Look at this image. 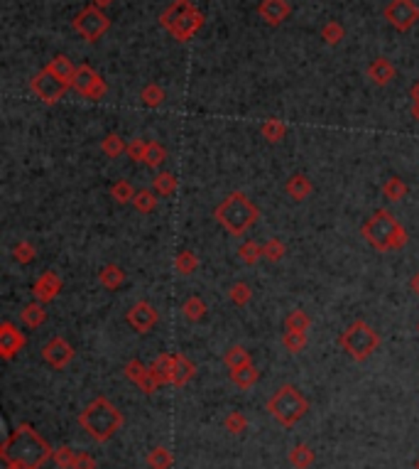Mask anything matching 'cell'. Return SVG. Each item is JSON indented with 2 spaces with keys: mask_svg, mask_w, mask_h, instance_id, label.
<instances>
[{
  "mask_svg": "<svg viewBox=\"0 0 419 469\" xmlns=\"http://www.w3.org/2000/svg\"><path fill=\"white\" fill-rule=\"evenodd\" d=\"M52 455H54V450L30 423H20L18 428L5 438V443L0 445V457H3V462H20V465L35 467V469H40Z\"/></svg>",
  "mask_w": 419,
  "mask_h": 469,
  "instance_id": "1",
  "label": "cell"
},
{
  "mask_svg": "<svg viewBox=\"0 0 419 469\" xmlns=\"http://www.w3.org/2000/svg\"><path fill=\"white\" fill-rule=\"evenodd\" d=\"M361 234L366 239L368 246H373L375 251L388 253V251H402L410 241V234L388 209H375L371 217L366 219V224L361 226Z\"/></svg>",
  "mask_w": 419,
  "mask_h": 469,
  "instance_id": "2",
  "label": "cell"
},
{
  "mask_svg": "<svg viewBox=\"0 0 419 469\" xmlns=\"http://www.w3.org/2000/svg\"><path fill=\"white\" fill-rule=\"evenodd\" d=\"M79 425L86 430L93 443H108L123 428V413L108 398L98 396L79 413Z\"/></svg>",
  "mask_w": 419,
  "mask_h": 469,
  "instance_id": "3",
  "label": "cell"
},
{
  "mask_svg": "<svg viewBox=\"0 0 419 469\" xmlns=\"http://www.w3.org/2000/svg\"><path fill=\"white\" fill-rule=\"evenodd\" d=\"M216 222L228 231L230 236H243L253 224L260 217V209L248 200L243 192H230L228 197H223V202L213 212Z\"/></svg>",
  "mask_w": 419,
  "mask_h": 469,
  "instance_id": "4",
  "label": "cell"
},
{
  "mask_svg": "<svg viewBox=\"0 0 419 469\" xmlns=\"http://www.w3.org/2000/svg\"><path fill=\"white\" fill-rule=\"evenodd\" d=\"M267 413L282 425V428H295V425L309 413V401L297 386L285 383L270 396Z\"/></svg>",
  "mask_w": 419,
  "mask_h": 469,
  "instance_id": "5",
  "label": "cell"
},
{
  "mask_svg": "<svg viewBox=\"0 0 419 469\" xmlns=\"http://www.w3.org/2000/svg\"><path fill=\"white\" fill-rule=\"evenodd\" d=\"M339 344L353 361L363 364L380 349V334L375 332L368 322L356 319V322H351L349 327L344 329V334L339 336Z\"/></svg>",
  "mask_w": 419,
  "mask_h": 469,
  "instance_id": "6",
  "label": "cell"
},
{
  "mask_svg": "<svg viewBox=\"0 0 419 469\" xmlns=\"http://www.w3.org/2000/svg\"><path fill=\"white\" fill-rule=\"evenodd\" d=\"M164 27H167L172 35H176L179 40H186V37H191L194 32L198 30V25H201V20H198V13L194 8H191L189 3H176L172 8L167 10V15H164Z\"/></svg>",
  "mask_w": 419,
  "mask_h": 469,
  "instance_id": "7",
  "label": "cell"
},
{
  "mask_svg": "<svg viewBox=\"0 0 419 469\" xmlns=\"http://www.w3.org/2000/svg\"><path fill=\"white\" fill-rule=\"evenodd\" d=\"M69 86L71 84H66V81H62L59 76H54L52 71H47V69L32 79V91H35L44 103H57Z\"/></svg>",
  "mask_w": 419,
  "mask_h": 469,
  "instance_id": "8",
  "label": "cell"
},
{
  "mask_svg": "<svg viewBox=\"0 0 419 469\" xmlns=\"http://www.w3.org/2000/svg\"><path fill=\"white\" fill-rule=\"evenodd\" d=\"M74 354H76L74 346H71L64 336H52V339L42 346V359L52 368H66L74 361Z\"/></svg>",
  "mask_w": 419,
  "mask_h": 469,
  "instance_id": "9",
  "label": "cell"
},
{
  "mask_svg": "<svg viewBox=\"0 0 419 469\" xmlns=\"http://www.w3.org/2000/svg\"><path fill=\"white\" fill-rule=\"evenodd\" d=\"M125 319H128V324L135 329L137 334H147V332H152L154 324L159 322V314L150 305V302L140 300V302H135V305L130 307L128 314H125Z\"/></svg>",
  "mask_w": 419,
  "mask_h": 469,
  "instance_id": "10",
  "label": "cell"
},
{
  "mask_svg": "<svg viewBox=\"0 0 419 469\" xmlns=\"http://www.w3.org/2000/svg\"><path fill=\"white\" fill-rule=\"evenodd\" d=\"M74 27L86 37L88 42H93V40H98V37H101L103 32L108 30V18L101 13V10L88 8V10H84V13L79 15V18H76Z\"/></svg>",
  "mask_w": 419,
  "mask_h": 469,
  "instance_id": "11",
  "label": "cell"
},
{
  "mask_svg": "<svg viewBox=\"0 0 419 469\" xmlns=\"http://www.w3.org/2000/svg\"><path fill=\"white\" fill-rule=\"evenodd\" d=\"M74 89L79 91L81 96L91 98V101H101L103 93H106V84H103V79L96 71H91L88 67H81V69H76Z\"/></svg>",
  "mask_w": 419,
  "mask_h": 469,
  "instance_id": "12",
  "label": "cell"
},
{
  "mask_svg": "<svg viewBox=\"0 0 419 469\" xmlns=\"http://www.w3.org/2000/svg\"><path fill=\"white\" fill-rule=\"evenodd\" d=\"M64 283L62 278H59V273H54V270H44L40 278L35 280V285H32V295H35L37 302H42V305H49V302L57 300V295L62 292Z\"/></svg>",
  "mask_w": 419,
  "mask_h": 469,
  "instance_id": "13",
  "label": "cell"
},
{
  "mask_svg": "<svg viewBox=\"0 0 419 469\" xmlns=\"http://www.w3.org/2000/svg\"><path fill=\"white\" fill-rule=\"evenodd\" d=\"M123 373H125V378H128L132 386H137V388L142 391V393L152 396L154 391H157V381L152 378L150 366H145L140 359H130V361L125 364Z\"/></svg>",
  "mask_w": 419,
  "mask_h": 469,
  "instance_id": "14",
  "label": "cell"
},
{
  "mask_svg": "<svg viewBox=\"0 0 419 469\" xmlns=\"http://www.w3.org/2000/svg\"><path fill=\"white\" fill-rule=\"evenodd\" d=\"M25 344H27L25 334H22L13 322L5 319V322L0 324V356H3L5 361H10L15 354H20V349Z\"/></svg>",
  "mask_w": 419,
  "mask_h": 469,
  "instance_id": "15",
  "label": "cell"
},
{
  "mask_svg": "<svg viewBox=\"0 0 419 469\" xmlns=\"http://www.w3.org/2000/svg\"><path fill=\"white\" fill-rule=\"evenodd\" d=\"M417 18L419 8L412 5V0H393V5L388 8V20L397 30H407L412 23H417Z\"/></svg>",
  "mask_w": 419,
  "mask_h": 469,
  "instance_id": "16",
  "label": "cell"
},
{
  "mask_svg": "<svg viewBox=\"0 0 419 469\" xmlns=\"http://www.w3.org/2000/svg\"><path fill=\"white\" fill-rule=\"evenodd\" d=\"M176 356L179 354H159L154 361L150 364L152 378L157 381V386L164 383H174V368H176Z\"/></svg>",
  "mask_w": 419,
  "mask_h": 469,
  "instance_id": "17",
  "label": "cell"
},
{
  "mask_svg": "<svg viewBox=\"0 0 419 469\" xmlns=\"http://www.w3.org/2000/svg\"><path fill=\"white\" fill-rule=\"evenodd\" d=\"M285 192H287V197H290V200L304 202L307 197L314 192V185H312V180H309L304 172H295L290 180H287Z\"/></svg>",
  "mask_w": 419,
  "mask_h": 469,
  "instance_id": "18",
  "label": "cell"
},
{
  "mask_svg": "<svg viewBox=\"0 0 419 469\" xmlns=\"http://www.w3.org/2000/svg\"><path fill=\"white\" fill-rule=\"evenodd\" d=\"M287 460H290V465L295 469H309L314 462H317V452H314V447H309L307 443H297L290 450Z\"/></svg>",
  "mask_w": 419,
  "mask_h": 469,
  "instance_id": "19",
  "label": "cell"
},
{
  "mask_svg": "<svg viewBox=\"0 0 419 469\" xmlns=\"http://www.w3.org/2000/svg\"><path fill=\"white\" fill-rule=\"evenodd\" d=\"M98 280H101V285L106 290H118V288H123V283H125V270L120 268L118 263H108V266L101 268Z\"/></svg>",
  "mask_w": 419,
  "mask_h": 469,
  "instance_id": "20",
  "label": "cell"
},
{
  "mask_svg": "<svg viewBox=\"0 0 419 469\" xmlns=\"http://www.w3.org/2000/svg\"><path fill=\"white\" fill-rule=\"evenodd\" d=\"M20 319H22V322H25L30 329H40L42 324L47 322V310H44L42 302H37V300H35V302H30V305L22 307Z\"/></svg>",
  "mask_w": 419,
  "mask_h": 469,
  "instance_id": "21",
  "label": "cell"
},
{
  "mask_svg": "<svg viewBox=\"0 0 419 469\" xmlns=\"http://www.w3.org/2000/svg\"><path fill=\"white\" fill-rule=\"evenodd\" d=\"M407 192H410L407 182L402 180V177H397V175L388 177V180H385V185H383V197L388 202H402L407 197Z\"/></svg>",
  "mask_w": 419,
  "mask_h": 469,
  "instance_id": "22",
  "label": "cell"
},
{
  "mask_svg": "<svg viewBox=\"0 0 419 469\" xmlns=\"http://www.w3.org/2000/svg\"><path fill=\"white\" fill-rule=\"evenodd\" d=\"M206 312H208L206 302H203L198 295H189L184 300V305H181V314H184L189 322H201V319L206 317Z\"/></svg>",
  "mask_w": 419,
  "mask_h": 469,
  "instance_id": "23",
  "label": "cell"
},
{
  "mask_svg": "<svg viewBox=\"0 0 419 469\" xmlns=\"http://www.w3.org/2000/svg\"><path fill=\"white\" fill-rule=\"evenodd\" d=\"M230 381H233L238 388H253V386L260 381V371H258L253 364H248V366H240V368H235V371H230Z\"/></svg>",
  "mask_w": 419,
  "mask_h": 469,
  "instance_id": "24",
  "label": "cell"
},
{
  "mask_svg": "<svg viewBox=\"0 0 419 469\" xmlns=\"http://www.w3.org/2000/svg\"><path fill=\"white\" fill-rule=\"evenodd\" d=\"M196 376V364L184 354L176 356V368H174V383L172 386H186Z\"/></svg>",
  "mask_w": 419,
  "mask_h": 469,
  "instance_id": "25",
  "label": "cell"
},
{
  "mask_svg": "<svg viewBox=\"0 0 419 469\" xmlns=\"http://www.w3.org/2000/svg\"><path fill=\"white\" fill-rule=\"evenodd\" d=\"M167 160V150H164L162 143L157 140H147L145 145V155H142V165H147L150 170H157L159 165Z\"/></svg>",
  "mask_w": 419,
  "mask_h": 469,
  "instance_id": "26",
  "label": "cell"
},
{
  "mask_svg": "<svg viewBox=\"0 0 419 469\" xmlns=\"http://www.w3.org/2000/svg\"><path fill=\"white\" fill-rule=\"evenodd\" d=\"M368 76H371L375 84L385 86L388 81L395 79V67L388 62V59H378V62L371 64V69H368Z\"/></svg>",
  "mask_w": 419,
  "mask_h": 469,
  "instance_id": "27",
  "label": "cell"
},
{
  "mask_svg": "<svg viewBox=\"0 0 419 469\" xmlns=\"http://www.w3.org/2000/svg\"><path fill=\"white\" fill-rule=\"evenodd\" d=\"M260 13L265 15V20L272 25L282 23V20L287 18V13H290V8L285 5V0H265Z\"/></svg>",
  "mask_w": 419,
  "mask_h": 469,
  "instance_id": "28",
  "label": "cell"
},
{
  "mask_svg": "<svg viewBox=\"0 0 419 469\" xmlns=\"http://www.w3.org/2000/svg\"><path fill=\"white\" fill-rule=\"evenodd\" d=\"M309 324H312V317L304 310H290L285 317V332H307Z\"/></svg>",
  "mask_w": 419,
  "mask_h": 469,
  "instance_id": "29",
  "label": "cell"
},
{
  "mask_svg": "<svg viewBox=\"0 0 419 469\" xmlns=\"http://www.w3.org/2000/svg\"><path fill=\"white\" fill-rule=\"evenodd\" d=\"M176 187H179V182H176V175H172V172H157L152 177V190L157 192L159 197L174 195Z\"/></svg>",
  "mask_w": 419,
  "mask_h": 469,
  "instance_id": "30",
  "label": "cell"
},
{
  "mask_svg": "<svg viewBox=\"0 0 419 469\" xmlns=\"http://www.w3.org/2000/svg\"><path fill=\"white\" fill-rule=\"evenodd\" d=\"M223 364L228 366V371H235V368L248 366V364H253V361H250V354H248L245 346L235 344V346H230V349L223 354Z\"/></svg>",
  "mask_w": 419,
  "mask_h": 469,
  "instance_id": "31",
  "label": "cell"
},
{
  "mask_svg": "<svg viewBox=\"0 0 419 469\" xmlns=\"http://www.w3.org/2000/svg\"><path fill=\"white\" fill-rule=\"evenodd\" d=\"M198 268V256L194 251H189V248H184V251L176 253L174 258V270L179 275H191L194 270Z\"/></svg>",
  "mask_w": 419,
  "mask_h": 469,
  "instance_id": "32",
  "label": "cell"
},
{
  "mask_svg": "<svg viewBox=\"0 0 419 469\" xmlns=\"http://www.w3.org/2000/svg\"><path fill=\"white\" fill-rule=\"evenodd\" d=\"M101 150L106 158H120L123 153H128V143H125L118 133H108L101 140Z\"/></svg>",
  "mask_w": 419,
  "mask_h": 469,
  "instance_id": "33",
  "label": "cell"
},
{
  "mask_svg": "<svg viewBox=\"0 0 419 469\" xmlns=\"http://www.w3.org/2000/svg\"><path fill=\"white\" fill-rule=\"evenodd\" d=\"M147 467L150 469H169L174 462L172 452L167 450V447H152L150 452H147Z\"/></svg>",
  "mask_w": 419,
  "mask_h": 469,
  "instance_id": "34",
  "label": "cell"
},
{
  "mask_svg": "<svg viewBox=\"0 0 419 469\" xmlns=\"http://www.w3.org/2000/svg\"><path fill=\"white\" fill-rule=\"evenodd\" d=\"M260 133L267 143H280V140H285V135H287V125L280 118H267L262 123Z\"/></svg>",
  "mask_w": 419,
  "mask_h": 469,
  "instance_id": "35",
  "label": "cell"
},
{
  "mask_svg": "<svg viewBox=\"0 0 419 469\" xmlns=\"http://www.w3.org/2000/svg\"><path fill=\"white\" fill-rule=\"evenodd\" d=\"M132 207L140 214H152L157 209V192L154 190H137L135 200H132Z\"/></svg>",
  "mask_w": 419,
  "mask_h": 469,
  "instance_id": "36",
  "label": "cell"
},
{
  "mask_svg": "<svg viewBox=\"0 0 419 469\" xmlns=\"http://www.w3.org/2000/svg\"><path fill=\"white\" fill-rule=\"evenodd\" d=\"M135 195H137L135 187H132L128 180H118L113 187H110V197H113L118 204H132Z\"/></svg>",
  "mask_w": 419,
  "mask_h": 469,
  "instance_id": "37",
  "label": "cell"
},
{
  "mask_svg": "<svg viewBox=\"0 0 419 469\" xmlns=\"http://www.w3.org/2000/svg\"><path fill=\"white\" fill-rule=\"evenodd\" d=\"M228 300L233 302L235 307H245L248 302L253 300V290H250V285L248 283H233L230 285V290H228Z\"/></svg>",
  "mask_w": 419,
  "mask_h": 469,
  "instance_id": "38",
  "label": "cell"
},
{
  "mask_svg": "<svg viewBox=\"0 0 419 469\" xmlns=\"http://www.w3.org/2000/svg\"><path fill=\"white\" fill-rule=\"evenodd\" d=\"M287 256V248H285V244L280 239H267L262 244V258L265 261H270V263H277V261H282V258Z\"/></svg>",
  "mask_w": 419,
  "mask_h": 469,
  "instance_id": "39",
  "label": "cell"
},
{
  "mask_svg": "<svg viewBox=\"0 0 419 469\" xmlns=\"http://www.w3.org/2000/svg\"><path fill=\"white\" fill-rule=\"evenodd\" d=\"M238 256L245 266H255L258 261L262 258V244H255V241H245L238 248Z\"/></svg>",
  "mask_w": 419,
  "mask_h": 469,
  "instance_id": "40",
  "label": "cell"
},
{
  "mask_svg": "<svg viewBox=\"0 0 419 469\" xmlns=\"http://www.w3.org/2000/svg\"><path fill=\"white\" fill-rule=\"evenodd\" d=\"M282 346L290 354H302L307 349V332H285Z\"/></svg>",
  "mask_w": 419,
  "mask_h": 469,
  "instance_id": "41",
  "label": "cell"
},
{
  "mask_svg": "<svg viewBox=\"0 0 419 469\" xmlns=\"http://www.w3.org/2000/svg\"><path fill=\"white\" fill-rule=\"evenodd\" d=\"M223 428H226V433H230V435H243V433H248V418L243 416L240 411H230L223 421Z\"/></svg>",
  "mask_w": 419,
  "mask_h": 469,
  "instance_id": "42",
  "label": "cell"
},
{
  "mask_svg": "<svg viewBox=\"0 0 419 469\" xmlns=\"http://www.w3.org/2000/svg\"><path fill=\"white\" fill-rule=\"evenodd\" d=\"M13 258L20 263V266H30L32 261L37 258V248L30 244V241H20L13 248Z\"/></svg>",
  "mask_w": 419,
  "mask_h": 469,
  "instance_id": "43",
  "label": "cell"
},
{
  "mask_svg": "<svg viewBox=\"0 0 419 469\" xmlns=\"http://www.w3.org/2000/svg\"><path fill=\"white\" fill-rule=\"evenodd\" d=\"M76 455H79V452H74L71 447H59V450H54L52 460L59 469H71L76 462Z\"/></svg>",
  "mask_w": 419,
  "mask_h": 469,
  "instance_id": "44",
  "label": "cell"
},
{
  "mask_svg": "<svg viewBox=\"0 0 419 469\" xmlns=\"http://www.w3.org/2000/svg\"><path fill=\"white\" fill-rule=\"evenodd\" d=\"M142 101H145V106H159V103L164 101V91L159 89V86H147L145 91H142Z\"/></svg>",
  "mask_w": 419,
  "mask_h": 469,
  "instance_id": "45",
  "label": "cell"
},
{
  "mask_svg": "<svg viewBox=\"0 0 419 469\" xmlns=\"http://www.w3.org/2000/svg\"><path fill=\"white\" fill-rule=\"evenodd\" d=\"M145 145H147V140H142V138H135V140H130L128 143V155L132 163H142V155H145Z\"/></svg>",
  "mask_w": 419,
  "mask_h": 469,
  "instance_id": "46",
  "label": "cell"
},
{
  "mask_svg": "<svg viewBox=\"0 0 419 469\" xmlns=\"http://www.w3.org/2000/svg\"><path fill=\"white\" fill-rule=\"evenodd\" d=\"M71 469H96V460H93L88 452H79V455H76L74 467H71Z\"/></svg>",
  "mask_w": 419,
  "mask_h": 469,
  "instance_id": "47",
  "label": "cell"
},
{
  "mask_svg": "<svg viewBox=\"0 0 419 469\" xmlns=\"http://www.w3.org/2000/svg\"><path fill=\"white\" fill-rule=\"evenodd\" d=\"M341 35H344V32H341L339 25H329L327 30H324V37H327L329 45H336V42L341 40Z\"/></svg>",
  "mask_w": 419,
  "mask_h": 469,
  "instance_id": "48",
  "label": "cell"
},
{
  "mask_svg": "<svg viewBox=\"0 0 419 469\" xmlns=\"http://www.w3.org/2000/svg\"><path fill=\"white\" fill-rule=\"evenodd\" d=\"M5 469H35V467L20 465V462H5Z\"/></svg>",
  "mask_w": 419,
  "mask_h": 469,
  "instance_id": "49",
  "label": "cell"
},
{
  "mask_svg": "<svg viewBox=\"0 0 419 469\" xmlns=\"http://www.w3.org/2000/svg\"><path fill=\"white\" fill-rule=\"evenodd\" d=\"M412 290H415L417 295H419V270H417V275H415V278H412Z\"/></svg>",
  "mask_w": 419,
  "mask_h": 469,
  "instance_id": "50",
  "label": "cell"
},
{
  "mask_svg": "<svg viewBox=\"0 0 419 469\" xmlns=\"http://www.w3.org/2000/svg\"><path fill=\"white\" fill-rule=\"evenodd\" d=\"M412 98H415V103H419V84H415V89H412Z\"/></svg>",
  "mask_w": 419,
  "mask_h": 469,
  "instance_id": "51",
  "label": "cell"
},
{
  "mask_svg": "<svg viewBox=\"0 0 419 469\" xmlns=\"http://www.w3.org/2000/svg\"><path fill=\"white\" fill-rule=\"evenodd\" d=\"M412 115H415V118L419 120V103H415V106H412Z\"/></svg>",
  "mask_w": 419,
  "mask_h": 469,
  "instance_id": "52",
  "label": "cell"
},
{
  "mask_svg": "<svg viewBox=\"0 0 419 469\" xmlns=\"http://www.w3.org/2000/svg\"><path fill=\"white\" fill-rule=\"evenodd\" d=\"M96 3H98V5H108L110 0H96Z\"/></svg>",
  "mask_w": 419,
  "mask_h": 469,
  "instance_id": "53",
  "label": "cell"
},
{
  "mask_svg": "<svg viewBox=\"0 0 419 469\" xmlns=\"http://www.w3.org/2000/svg\"><path fill=\"white\" fill-rule=\"evenodd\" d=\"M415 469H419V457H417V462H415Z\"/></svg>",
  "mask_w": 419,
  "mask_h": 469,
  "instance_id": "54",
  "label": "cell"
},
{
  "mask_svg": "<svg viewBox=\"0 0 419 469\" xmlns=\"http://www.w3.org/2000/svg\"><path fill=\"white\" fill-rule=\"evenodd\" d=\"M417 334H419V322H417Z\"/></svg>",
  "mask_w": 419,
  "mask_h": 469,
  "instance_id": "55",
  "label": "cell"
}]
</instances>
